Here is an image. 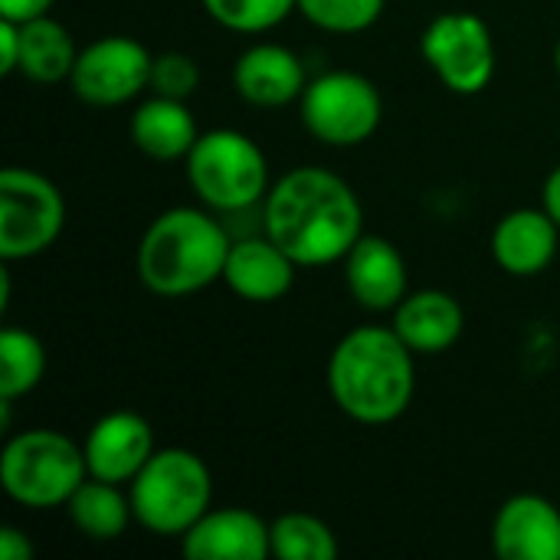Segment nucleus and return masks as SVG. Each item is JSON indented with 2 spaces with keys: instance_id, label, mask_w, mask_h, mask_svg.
Returning a JSON list of instances; mask_svg holds the SVG:
<instances>
[{
  "instance_id": "obj_25",
  "label": "nucleus",
  "mask_w": 560,
  "mask_h": 560,
  "mask_svg": "<svg viewBox=\"0 0 560 560\" xmlns=\"http://www.w3.org/2000/svg\"><path fill=\"white\" fill-rule=\"evenodd\" d=\"M387 10V0H299V13L325 30V33H341L354 36L371 30Z\"/></svg>"
},
{
  "instance_id": "obj_28",
  "label": "nucleus",
  "mask_w": 560,
  "mask_h": 560,
  "mask_svg": "<svg viewBox=\"0 0 560 560\" xmlns=\"http://www.w3.org/2000/svg\"><path fill=\"white\" fill-rule=\"evenodd\" d=\"M33 541L13 528V525H3L0 528V560H33Z\"/></svg>"
},
{
  "instance_id": "obj_20",
  "label": "nucleus",
  "mask_w": 560,
  "mask_h": 560,
  "mask_svg": "<svg viewBox=\"0 0 560 560\" xmlns=\"http://www.w3.org/2000/svg\"><path fill=\"white\" fill-rule=\"evenodd\" d=\"M79 59L72 33L49 13L20 23V75L39 85L69 82Z\"/></svg>"
},
{
  "instance_id": "obj_10",
  "label": "nucleus",
  "mask_w": 560,
  "mask_h": 560,
  "mask_svg": "<svg viewBox=\"0 0 560 560\" xmlns=\"http://www.w3.org/2000/svg\"><path fill=\"white\" fill-rule=\"evenodd\" d=\"M154 52L125 33L98 36L79 49L75 69L69 75V89L75 98L95 108H118L135 102L151 85Z\"/></svg>"
},
{
  "instance_id": "obj_1",
  "label": "nucleus",
  "mask_w": 560,
  "mask_h": 560,
  "mask_svg": "<svg viewBox=\"0 0 560 560\" xmlns=\"http://www.w3.org/2000/svg\"><path fill=\"white\" fill-rule=\"evenodd\" d=\"M262 233L279 243L299 269L335 266L364 236V207L341 174L299 164L272 180L262 200Z\"/></svg>"
},
{
  "instance_id": "obj_17",
  "label": "nucleus",
  "mask_w": 560,
  "mask_h": 560,
  "mask_svg": "<svg viewBox=\"0 0 560 560\" xmlns=\"http://www.w3.org/2000/svg\"><path fill=\"white\" fill-rule=\"evenodd\" d=\"M492 259L502 272L515 279L541 276L560 246V226L545 207L509 210L492 230Z\"/></svg>"
},
{
  "instance_id": "obj_3",
  "label": "nucleus",
  "mask_w": 560,
  "mask_h": 560,
  "mask_svg": "<svg viewBox=\"0 0 560 560\" xmlns=\"http://www.w3.org/2000/svg\"><path fill=\"white\" fill-rule=\"evenodd\" d=\"M233 233L223 217L200 207L158 213L138 243V279L158 299H187L223 282Z\"/></svg>"
},
{
  "instance_id": "obj_21",
  "label": "nucleus",
  "mask_w": 560,
  "mask_h": 560,
  "mask_svg": "<svg viewBox=\"0 0 560 560\" xmlns=\"http://www.w3.org/2000/svg\"><path fill=\"white\" fill-rule=\"evenodd\" d=\"M66 515L82 538L98 541V545L118 541L135 522L131 495L125 492V486L92 479V476L72 492V499L66 502Z\"/></svg>"
},
{
  "instance_id": "obj_7",
  "label": "nucleus",
  "mask_w": 560,
  "mask_h": 560,
  "mask_svg": "<svg viewBox=\"0 0 560 560\" xmlns=\"http://www.w3.org/2000/svg\"><path fill=\"white\" fill-rule=\"evenodd\" d=\"M299 118L315 141L328 148H358L377 135L384 95L354 69H328L308 79L299 98Z\"/></svg>"
},
{
  "instance_id": "obj_4",
  "label": "nucleus",
  "mask_w": 560,
  "mask_h": 560,
  "mask_svg": "<svg viewBox=\"0 0 560 560\" xmlns=\"http://www.w3.org/2000/svg\"><path fill=\"white\" fill-rule=\"evenodd\" d=\"M135 522L158 538H184L213 509V472L184 446H158L128 482Z\"/></svg>"
},
{
  "instance_id": "obj_9",
  "label": "nucleus",
  "mask_w": 560,
  "mask_h": 560,
  "mask_svg": "<svg viewBox=\"0 0 560 560\" xmlns=\"http://www.w3.org/2000/svg\"><path fill=\"white\" fill-rule=\"evenodd\" d=\"M420 52L453 95H479L492 85L499 49L489 23L472 10H450L427 23Z\"/></svg>"
},
{
  "instance_id": "obj_12",
  "label": "nucleus",
  "mask_w": 560,
  "mask_h": 560,
  "mask_svg": "<svg viewBox=\"0 0 560 560\" xmlns=\"http://www.w3.org/2000/svg\"><path fill=\"white\" fill-rule=\"evenodd\" d=\"M489 538L502 560H560V509L545 495L518 492L499 505Z\"/></svg>"
},
{
  "instance_id": "obj_6",
  "label": "nucleus",
  "mask_w": 560,
  "mask_h": 560,
  "mask_svg": "<svg viewBox=\"0 0 560 560\" xmlns=\"http://www.w3.org/2000/svg\"><path fill=\"white\" fill-rule=\"evenodd\" d=\"M85 479L89 466L82 446L59 430L33 427L13 433L0 450V489L23 509H66Z\"/></svg>"
},
{
  "instance_id": "obj_8",
  "label": "nucleus",
  "mask_w": 560,
  "mask_h": 560,
  "mask_svg": "<svg viewBox=\"0 0 560 560\" xmlns=\"http://www.w3.org/2000/svg\"><path fill=\"white\" fill-rule=\"evenodd\" d=\"M66 226L62 190L33 167L0 174V259L23 262L56 246Z\"/></svg>"
},
{
  "instance_id": "obj_19",
  "label": "nucleus",
  "mask_w": 560,
  "mask_h": 560,
  "mask_svg": "<svg viewBox=\"0 0 560 560\" xmlns=\"http://www.w3.org/2000/svg\"><path fill=\"white\" fill-rule=\"evenodd\" d=\"M131 144L151 161H184L200 138L197 118L184 98L148 95L128 121Z\"/></svg>"
},
{
  "instance_id": "obj_29",
  "label": "nucleus",
  "mask_w": 560,
  "mask_h": 560,
  "mask_svg": "<svg viewBox=\"0 0 560 560\" xmlns=\"http://www.w3.org/2000/svg\"><path fill=\"white\" fill-rule=\"evenodd\" d=\"M52 3H56V0H0V16H3V20L23 23V20H33V16L49 13Z\"/></svg>"
},
{
  "instance_id": "obj_22",
  "label": "nucleus",
  "mask_w": 560,
  "mask_h": 560,
  "mask_svg": "<svg viewBox=\"0 0 560 560\" xmlns=\"http://www.w3.org/2000/svg\"><path fill=\"white\" fill-rule=\"evenodd\" d=\"M46 348L43 341L16 325H7L0 331V397L20 400L33 394L46 377Z\"/></svg>"
},
{
  "instance_id": "obj_13",
  "label": "nucleus",
  "mask_w": 560,
  "mask_h": 560,
  "mask_svg": "<svg viewBox=\"0 0 560 560\" xmlns=\"http://www.w3.org/2000/svg\"><path fill=\"white\" fill-rule=\"evenodd\" d=\"M341 266L345 285L364 312H394L410 292L407 259L397 243L381 233H364L341 259Z\"/></svg>"
},
{
  "instance_id": "obj_31",
  "label": "nucleus",
  "mask_w": 560,
  "mask_h": 560,
  "mask_svg": "<svg viewBox=\"0 0 560 560\" xmlns=\"http://www.w3.org/2000/svg\"><path fill=\"white\" fill-rule=\"evenodd\" d=\"M555 69H558V75H560V39H558V46H555Z\"/></svg>"
},
{
  "instance_id": "obj_16",
  "label": "nucleus",
  "mask_w": 560,
  "mask_h": 560,
  "mask_svg": "<svg viewBox=\"0 0 560 560\" xmlns=\"http://www.w3.org/2000/svg\"><path fill=\"white\" fill-rule=\"evenodd\" d=\"M180 551L190 560L272 558V522H266L253 509H210L180 538Z\"/></svg>"
},
{
  "instance_id": "obj_26",
  "label": "nucleus",
  "mask_w": 560,
  "mask_h": 560,
  "mask_svg": "<svg viewBox=\"0 0 560 560\" xmlns=\"http://www.w3.org/2000/svg\"><path fill=\"white\" fill-rule=\"evenodd\" d=\"M200 89V66L190 52L180 49H167L154 56L151 66V85L148 92L154 95H167V98H190Z\"/></svg>"
},
{
  "instance_id": "obj_23",
  "label": "nucleus",
  "mask_w": 560,
  "mask_h": 560,
  "mask_svg": "<svg viewBox=\"0 0 560 560\" xmlns=\"http://www.w3.org/2000/svg\"><path fill=\"white\" fill-rule=\"evenodd\" d=\"M272 558L279 560H335L338 538L312 512H285L272 522Z\"/></svg>"
},
{
  "instance_id": "obj_30",
  "label": "nucleus",
  "mask_w": 560,
  "mask_h": 560,
  "mask_svg": "<svg viewBox=\"0 0 560 560\" xmlns=\"http://www.w3.org/2000/svg\"><path fill=\"white\" fill-rule=\"evenodd\" d=\"M541 207L551 213V220L560 226V164L545 177V187H541Z\"/></svg>"
},
{
  "instance_id": "obj_15",
  "label": "nucleus",
  "mask_w": 560,
  "mask_h": 560,
  "mask_svg": "<svg viewBox=\"0 0 560 560\" xmlns=\"http://www.w3.org/2000/svg\"><path fill=\"white\" fill-rule=\"evenodd\" d=\"M295 272V259L279 243L266 233H249L233 240L223 266V285L249 305H272L292 292Z\"/></svg>"
},
{
  "instance_id": "obj_27",
  "label": "nucleus",
  "mask_w": 560,
  "mask_h": 560,
  "mask_svg": "<svg viewBox=\"0 0 560 560\" xmlns=\"http://www.w3.org/2000/svg\"><path fill=\"white\" fill-rule=\"evenodd\" d=\"M20 69V23L0 16V75H13Z\"/></svg>"
},
{
  "instance_id": "obj_18",
  "label": "nucleus",
  "mask_w": 560,
  "mask_h": 560,
  "mask_svg": "<svg viewBox=\"0 0 560 560\" xmlns=\"http://www.w3.org/2000/svg\"><path fill=\"white\" fill-rule=\"evenodd\" d=\"M390 328L417 358H436L463 338L466 312L459 299L443 289H417L394 308Z\"/></svg>"
},
{
  "instance_id": "obj_2",
  "label": "nucleus",
  "mask_w": 560,
  "mask_h": 560,
  "mask_svg": "<svg viewBox=\"0 0 560 560\" xmlns=\"http://www.w3.org/2000/svg\"><path fill=\"white\" fill-rule=\"evenodd\" d=\"M331 404L361 427L400 420L417 394V354L390 325L351 328L328 358Z\"/></svg>"
},
{
  "instance_id": "obj_24",
  "label": "nucleus",
  "mask_w": 560,
  "mask_h": 560,
  "mask_svg": "<svg viewBox=\"0 0 560 560\" xmlns=\"http://www.w3.org/2000/svg\"><path fill=\"white\" fill-rule=\"evenodd\" d=\"M200 7L217 26L256 36L285 23L299 10V0H200Z\"/></svg>"
},
{
  "instance_id": "obj_14",
  "label": "nucleus",
  "mask_w": 560,
  "mask_h": 560,
  "mask_svg": "<svg viewBox=\"0 0 560 560\" xmlns=\"http://www.w3.org/2000/svg\"><path fill=\"white\" fill-rule=\"evenodd\" d=\"M308 85L305 62L282 43H253L233 62V89L246 105L285 108L302 98Z\"/></svg>"
},
{
  "instance_id": "obj_5",
  "label": "nucleus",
  "mask_w": 560,
  "mask_h": 560,
  "mask_svg": "<svg viewBox=\"0 0 560 560\" xmlns=\"http://www.w3.org/2000/svg\"><path fill=\"white\" fill-rule=\"evenodd\" d=\"M184 171L197 200L220 217L262 207L272 187L266 151L236 128L200 131L184 158Z\"/></svg>"
},
{
  "instance_id": "obj_11",
  "label": "nucleus",
  "mask_w": 560,
  "mask_h": 560,
  "mask_svg": "<svg viewBox=\"0 0 560 560\" xmlns=\"http://www.w3.org/2000/svg\"><path fill=\"white\" fill-rule=\"evenodd\" d=\"M154 430L135 410H112L98 417L82 440L89 476L115 486H128L154 456Z\"/></svg>"
}]
</instances>
